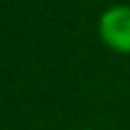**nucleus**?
Wrapping results in <instances>:
<instances>
[{
	"mask_svg": "<svg viewBox=\"0 0 130 130\" xmlns=\"http://www.w3.org/2000/svg\"><path fill=\"white\" fill-rule=\"evenodd\" d=\"M99 39L108 51L130 56V5H111L99 17Z\"/></svg>",
	"mask_w": 130,
	"mask_h": 130,
	"instance_id": "obj_1",
	"label": "nucleus"
},
{
	"mask_svg": "<svg viewBox=\"0 0 130 130\" xmlns=\"http://www.w3.org/2000/svg\"><path fill=\"white\" fill-rule=\"evenodd\" d=\"M79 130H89V128H79Z\"/></svg>",
	"mask_w": 130,
	"mask_h": 130,
	"instance_id": "obj_2",
	"label": "nucleus"
}]
</instances>
